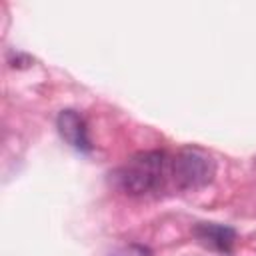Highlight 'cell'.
Returning <instances> with one entry per match:
<instances>
[{
  "instance_id": "6da1fadb",
  "label": "cell",
  "mask_w": 256,
  "mask_h": 256,
  "mask_svg": "<svg viewBox=\"0 0 256 256\" xmlns=\"http://www.w3.org/2000/svg\"><path fill=\"white\" fill-rule=\"evenodd\" d=\"M110 176L112 184L128 196L154 194L170 178V156L162 150H142L126 158Z\"/></svg>"
},
{
  "instance_id": "7a4b0ae2",
  "label": "cell",
  "mask_w": 256,
  "mask_h": 256,
  "mask_svg": "<svg viewBox=\"0 0 256 256\" xmlns=\"http://www.w3.org/2000/svg\"><path fill=\"white\" fill-rule=\"evenodd\" d=\"M216 162L196 146H184L170 158V178L180 190H198L212 182Z\"/></svg>"
},
{
  "instance_id": "3957f363",
  "label": "cell",
  "mask_w": 256,
  "mask_h": 256,
  "mask_svg": "<svg viewBox=\"0 0 256 256\" xmlns=\"http://www.w3.org/2000/svg\"><path fill=\"white\" fill-rule=\"evenodd\" d=\"M56 128L58 134L62 136V140L72 146L76 152L82 154H90L92 152V140H90V132H88V124L84 120V116L76 110H62L56 116Z\"/></svg>"
},
{
  "instance_id": "277c9868",
  "label": "cell",
  "mask_w": 256,
  "mask_h": 256,
  "mask_svg": "<svg viewBox=\"0 0 256 256\" xmlns=\"http://www.w3.org/2000/svg\"><path fill=\"white\" fill-rule=\"evenodd\" d=\"M194 236L198 238L200 244L218 250V252H232L234 242H236V232L234 228L226 226V224H216V222H200L194 226Z\"/></svg>"
},
{
  "instance_id": "5b68a950",
  "label": "cell",
  "mask_w": 256,
  "mask_h": 256,
  "mask_svg": "<svg viewBox=\"0 0 256 256\" xmlns=\"http://www.w3.org/2000/svg\"><path fill=\"white\" fill-rule=\"evenodd\" d=\"M108 256H152V250L144 244L130 242V244H122V246L114 248Z\"/></svg>"
}]
</instances>
